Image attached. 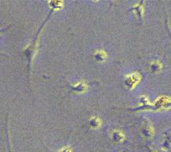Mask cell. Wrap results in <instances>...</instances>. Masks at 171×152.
<instances>
[]
</instances>
